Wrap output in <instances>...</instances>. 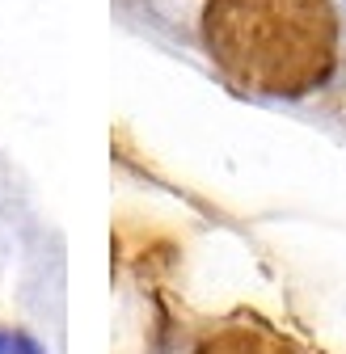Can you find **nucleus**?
Returning <instances> with one entry per match:
<instances>
[{
	"label": "nucleus",
	"instance_id": "f257e3e1",
	"mask_svg": "<svg viewBox=\"0 0 346 354\" xmlns=\"http://www.w3.org/2000/svg\"><path fill=\"white\" fill-rule=\"evenodd\" d=\"M0 354H42L26 333H13V329H0Z\"/></svg>",
	"mask_w": 346,
	"mask_h": 354
}]
</instances>
